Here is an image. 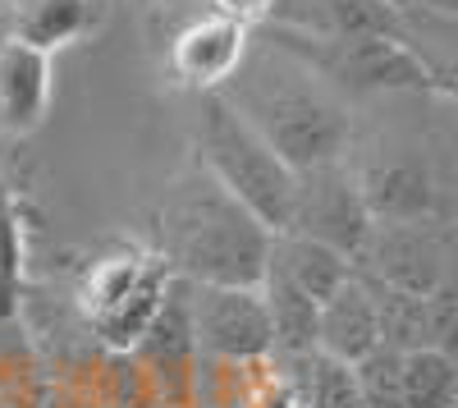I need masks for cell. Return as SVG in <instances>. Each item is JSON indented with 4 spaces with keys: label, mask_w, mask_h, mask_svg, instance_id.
Instances as JSON below:
<instances>
[{
    "label": "cell",
    "mask_w": 458,
    "mask_h": 408,
    "mask_svg": "<svg viewBox=\"0 0 458 408\" xmlns=\"http://www.w3.org/2000/svg\"><path fill=\"white\" fill-rule=\"evenodd\" d=\"M220 97L271 142V152L289 170L349 157L353 115L344 106L339 88H330L308 60L280 42H266V47L248 42L239 69L225 79Z\"/></svg>",
    "instance_id": "1"
},
{
    "label": "cell",
    "mask_w": 458,
    "mask_h": 408,
    "mask_svg": "<svg viewBox=\"0 0 458 408\" xmlns=\"http://www.w3.org/2000/svg\"><path fill=\"white\" fill-rule=\"evenodd\" d=\"M271 230L234 202L198 166L174 183L161 207V262L188 285L257 289L271 257Z\"/></svg>",
    "instance_id": "2"
},
{
    "label": "cell",
    "mask_w": 458,
    "mask_h": 408,
    "mask_svg": "<svg viewBox=\"0 0 458 408\" xmlns=\"http://www.w3.org/2000/svg\"><path fill=\"white\" fill-rule=\"evenodd\" d=\"M198 147H202V170L234 202H243L266 230L280 234L289 225L293 170L271 152V142H266L220 92H202Z\"/></svg>",
    "instance_id": "3"
},
{
    "label": "cell",
    "mask_w": 458,
    "mask_h": 408,
    "mask_svg": "<svg viewBox=\"0 0 458 408\" xmlns=\"http://www.w3.org/2000/svg\"><path fill=\"white\" fill-rule=\"evenodd\" d=\"M165 285H170V267L161 262V252L124 248V252L97 257L79 285V308L88 330L101 344L129 353L142 336V326L151 321V312H157Z\"/></svg>",
    "instance_id": "4"
},
{
    "label": "cell",
    "mask_w": 458,
    "mask_h": 408,
    "mask_svg": "<svg viewBox=\"0 0 458 408\" xmlns=\"http://www.w3.org/2000/svg\"><path fill=\"white\" fill-rule=\"evenodd\" d=\"M280 47L302 55L330 88L339 83L353 92H427L431 88V64L403 37H353V42H312V47L308 37H293V42H280Z\"/></svg>",
    "instance_id": "5"
},
{
    "label": "cell",
    "mask_w": 458,
    "mask_h": 408,
    "mask_svg": "<svg viewBox=\"0 0 458 408\" xmlns=\"http://www.w3.org/2000/svg\"><path fill=\"white\" fill-rule=\"evenodd\" d=\"M371 230V216L362 207L358 179L349 157L339 161H321L308 170H293V202H289V225L280 234H302L317 239L335 252H344L353 262L362 239Z\"/></svg>",
    "instance_id": "6"
},
{
    "label": "cell",
    "mask_w": 458,
    "mask_h": 408,
    "mask_svg": "<svg viewBox=\"0 0 458 408\" xmlns=\"http://www.w3.org/2000/svg\"><path fill=\"white\" fill-rule=\"evenodd\" d=\"M188 321H193L198 358L252 367L276 358L271 317L261 289H225V285H188Z\"/></svg>",
    "instance_id": "7"
},
{
    "label": "cell",
    "mask_w": 458,
    "mask_h": 408,
    "mask_svg": "<svg viewBox=\"0 0 458 408\" xmlns=\"http://www.w3.org/2000/svg\"><path fill=\"white\" fill-rule=\"evenodd\" d=\"M353 271L386 289L417 293V299L449 285L445 243L431 230V220H371V230L353 257Z\"/></svg>",
    "instance_id": "8"
},
{
    "label": "cell",
    "mask_w": 458,
    "mask_h": 408,
    "mask_svg": "<svg viewBox=\"0 0 458 408\" xmlns=\"http://www.w3.org/2000/svg\"><path fill=\"white\" fill-rule=\"evenodd\" d=\"M147 381L157 386L165 408H188V399L198 395V344H193V321H188V280L170 276L165 293L151 321L142 326L138 344L129 349Z\"/></svg>",
    "instance_id": "9"
},
{
    "label": "cell",
    "mask_w": 458,
    "mask_h": 408,
    "mask_svg": "<svg viewBox=\"0 0 458 408\" xmlns=\"http://www.w3.org/2000/svg\"><path fill=\"white\" fill-rule=\"evenodd\" d=\"M280 32L308 42H353V37H403L394 0H271Z\"/></svg>",
    "instance_id": "10"
},
{
    "label": "cell",
    "mask_w": 458,
    "mask_h": 408,
    "mask_svg": "<svg viewBox=\"0 0 458 408\" xmlns=\"http://www.w3.org/2000/svg\"><path fill=\"white\" fill-rule=\"evenodd\" d=\"M358 193L371 220H431L436 216V174L422 157H380L353 170Z\"/></svg>",
    "instance_id": "11"
},
{
    "label": "cell",
    "mask_w": 458,
    "mask_h": 408,
    "mask_svg": "<svg viewBox=\"0 0 458 408\" xmlns=\"http://www.w3.org/2000/svg\"><path fill=\"white\" fill-rule=\"evenodd\" d=\"M380 344V317H376V299L367 280L353 271L326 303H317V353L335 358V362H358L362 353H371Z\"/></svg>",
    "instance_id": "12"
},
{
    "label": "cell",
    "mask_w": 458,
    "mask_h": 408,
    "mask_svg": "<svg viewBox=\"0 0 458 408\" xmlns=\"http://www.w3.org/2000/svg\"><path fill=\"white\" fill-rule=\"evenodd\" d=\"M51 110V60L28 42H0V129L32 133Z\"/></svg>",
    "instance_id": "13"
},
{
    "label": "cell",
    "mask_w": 458,
    "mask_h": 408,
    "mask_svg": "<svg viewBox=\"0 0 458 408\" xmlns=\"http://www.w3.org/2000/svg\"><path fill=\"white\" fill-rule=\"evenodd\" d=\"M248 42H252V32L243 23L211 14V19H202V23L179 32V42H174V73L183 83L202 88V92H220L225 79L239 69Z\"/></svg>",
    "instance_id": "14"
},
{
    "label": "cell",
    "mask_w": 458,
    "mask_h": 408,
    "mask_svg": "<svg viewBox=\"0 0 458 408\" xmlns=\"http://www.w3.org/2000/svg\"><path fill=\"white\" fill-rule=\"evenodd\" d=\"M266 271H276L284 285H293L302 299L326 303L330 293L353 276V262L344 252L302 239V234H276L271 239V257H266Z\"/></svg>",
    "instance_id": "15"
},
{
    "label": "cell",
    "mask_w": 458,
    "mask_h": 408,
    "mask_svg": "<svg viewBox=\"0 0 458 408\" xmlns=\"http://www.w3.org/2000/svg\"><path fill=\"white\" fill-rule=\"evenodd\" d=\"M261 299H266V317H271V340L280 358H298L317 349V303L302 299L293 285H284L276 271L261 276Z\"/></svg>",
    "instance_id": "16"
},
{
    "label": "cell",
    "mask_w": 458,
    "mask_h": 408,
    "mask_svg": "<svg viewBox=\"0 0 458 408\" xmlns=\"http://www.w3.org/2000/svg\"><path fill=\"white\" fill-rule=\"evenodd\" d=\"M284 362H289V390L302 408H362L349 362H335L317 349Z\"/></svg>",
    "instance_id": "17"
},
{
    "label": "cell",
    "mask_w": 458,
    "mask_h": 408,
    "mask_svg": "<svg viewBox=\"0 0 458 408\" xmlns=\"http://www.w3.org/2000/svg\"><path fill=\"white\" fill-rule=\"evenodd\" d=\"M403 408H458V362L449 349L403 353Z\"/></svg>",
    "instance_id": "18"
},
{
    "label": "cell",
    "mask_w": 458,
    "mask_h": 408,
    "mask_svg": "<svg viewBox=\"0 0 458 408\" xmlns=\"http://www.w3.org/2000/svg\"><path fill=\"white\" fill-rule=\"evenodd\" d=\"M42 367H37L23 330L0 321V408H42Z\"/></svg>",
    "instance_id": "19"
},
{
    "label": "cell",
    "mask_w": 458,
    "mask_h": 408,
    "mask_svg": "<svg viewBox=\"0 0 458 408\" xmlns=\"http://www.w3.org/2000/svg\"><path fill=\"white\" fill-rule=\"evenodd\" d=\"M83 23H88L83 0H28L23 23H19V42H28L37 51H51V47L69 42Z\"/></svg>",
    "instance_id": "20"
},
{
    "label": "cell",
    "mask_w": 458,
    "mask_h": 408,
    "mask_svg": "<svg viewBox=\"0 0 458 408\" xmlns=\"http://www.w3.org/2000/svg\"><path fill=\"white\" fill-rule=\"evenodd\" d=\"M403 353L390 344H376L353 362V386L362 408H403Z\"/></svg>",
    "instance_id": "21"
},
{
    "label": "cell",
    "mask_w": 458,
    "mask_h": 408,
    "mask_svg": "<svg viewBox=\"0 0 458 408\" xmlns=\"http://www.w3.org/2000/svg\"><path fill=\"white\" fill-rule=\"evenodd\" d=\"M19 293H23V239L14 202L0 183V321L19 317Z\"/></svg>",
    "instance_id": "22"
},
{
    "label": "cell",
    "mask_w": 458,
    "mask_h": 408,
    "mask_svg": "<svg viewBox=\"0 0 458 408\" xmlns=\"http://www.w3.org/2000/svg\"><path fill=\"white\" fill-rule=\"evenodd\" d=\"M216 14L234 19V23H243L252 32L257 23H266V14H271V0H216Z\"/></svg>",
    "instance_id": "23"
},
{
    "label": "cell",
    "mask_w": 458,
    "mask_h": 408,
    "mask_svg": "<svg viewBox=\"0 0 458 408\" xmlns=\"http://www.w3.org/2000/svg\"><path fill=\"white\" fill-rule=\"evenodd\" d=\"M440 5H445V10H449V0H440Z\"/></svg>",
    "instance_id": "24"
},
{
    "label": "cell",
    "mask_w": 458,
    "mask_h": 408,
    "mask_svg": "<svg viewBox=\"0 0 458 408\" xmlns=\"http://www.w3.org/2000/svg\"><path fill=\"white\" fill-rule=\"evenodd\" d=\"M293 408H302V404H293Z\"/></svg>",
    "instance_id": "25"
}]
</instances>
